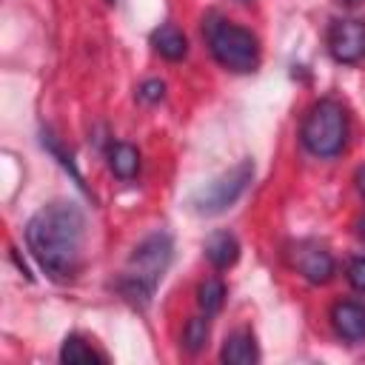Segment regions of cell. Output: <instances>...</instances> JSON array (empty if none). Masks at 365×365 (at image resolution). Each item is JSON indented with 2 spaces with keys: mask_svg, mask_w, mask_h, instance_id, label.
<instances>
[{
  "mask_svg": "<svg viewBox=\"0 0 365 365\" xmlns=\"http://www.w3.org/2000/svg\"><path fill=\"white\" fill-rule=\"evenodd\" d=\"M108 168L120 180H134L140 171V151L131 143H114L108 148Z\"/></svg>",
  "mask_w": 365,
  "mask_h": 365,
  "instance_id": "4fadbf2b",
  "label": "cell"
},
{
  "mask_svg": "<svg viewBox=\"0 0 365 365\" xmlns=\"http://www.w3.org/2000/svg\"><path fill=\"white\" fill-rule=\"evenodd\" d=\"M205 257H208V262L214 265V268H231L234 262H237V257H240V242H237V237L234 234H228V231H217V234H211L208 240H205Z\"/></svg>",
  "mask_w": 365,
  "mask_h": 365,
  "instance_id": "30bf717a",
  "label": "cell"
},
{
  "mask_svg": "<svg viewBox=\"0 0 365 365\" xmlns=\"http://www.w3.org/2000/svg\"><path fill=\"white\" fill-rule=\"evenodd\" d=\"M220 359L222 362H228V365H251V362H257L259 359V351H257V339H254V334L251 331H234L228 339H225V345H222V351H220Z\"/></svg>",
  "mask_w": 365,
  "mask_h": 365,
  "instance_id": "9c48e42d",
  "label": "cell"
},
{
  "mask_svg": "<svg viewBox=\"0 0 365 365\" xmlns=\"http://www.w3.org/2000/svg\"><path fill=\"white\" fill-rule=\"evenodd\" d=\"M205 40L208 48L214 54V60L237 74H248L259 66V40L254 31L222 20V17H211L205 23Z\"/></svg>",
  "mask_w": 365,
  "mask_h": 365,
  "instance_id": "3957f363",
  "label": "cell"
},
{
  "mask_svg": "<svg viewBox=\"0 0 365 365\" xmlns=\"http://www.w3.org/2000/svg\"><path fill=\"white\" fill-rule=\"evenodd\" d=\"M251 180H254V163L251 160H240L234 168H228L225 174H220L214 182H208L194 197V211L197 214H205V217L222 214L225 208H231L245 194V188L251 185Z\"/></svg>",
  "mask_w": 365,
  "mask_h": 365,
  "instance_id": "5b68a950",
  "label": "cell"
},
{
  "mask_svg": "<svg viewBox=\"0 0 365 365\" xmlns=\"http://www.w3.org/2000/svg\"><path fill=\"white\" fill-rule=\"evenodd\" d=\"M151 46H154L157 54L165 57V60H182V57L188 54V40H185V34H182L174 23L160 26V29L151 34Z\"/></svg>",
  "mask_w": 365,
  "mask_h": 365,
  "instance_id": "8fae6325",
  "label": "cell"
},
{
  "mask_svg": "<svg viewBox=\"0 0 365 365\" xmlns=\"http://www.w3.org/2000/svg\"><path fill=\"white\" fill-rule=\"evenodd\" d=\"M83 240L86 217L71 200H54L43 205L26 225V242L31 257L54 279L74 277L83 254Z\"/></svg>",
  "mask_w": 365,
  "mask_h": 365,
  "instance_id": "6da1fadb",
  "label": "cell"
},
{
  "mask_svg": "<svg viewBox=\"0 0 365 365\" xmlns=\"http://www.w3.org/2000/svg\"><path fill=\"white\" fill-rule=\"evenodd\" d=\"M168 262H171V237L163 231L145 237L131 251L128 268L120 279V291L125 294V299H131L134 305H145L151 299L157 282L163 279Z\"/></svg>",
  "mask_w": 365,
  "mask_h": 365,
  "instance_id": "7a4b0ae2",
  "label": "cell"
},
{
  "mask_svg": "<svg viewBox=\"0 0 365 365\" xmlns=\"http://www.w3.org/2000/svg\"><path fill=\"white\" fill-rule=\"evenodd\" d=\"M342 3H356V0H342Z\"/></svg>",
  "mask_w": 365,
  "mask_h": 365,
  "instance_id": "ffe728a7",
  "label": "cell"
},
{
  "mask_svg": "<svg viewBox=\"0 0 365 365\" xmlns=\"http://www.w3.org/2000/svg\"><path fill=\"white\" fill-rule=\"evenodd\" d=\"M208 319L205 317H191L188 322H185V331H182V345H185V351H191V354H200L202 348H205V342H208Z\"/></svg>",
  "mask_w": 365,
  "mask_h": 365,
  "instance_id": "9a60e30c",
  "label": "cell"
},
{
  "mask_svg": "<svg viewBox=\"0 0 365 365\" xmlns=\"http://www.w3.org/2000/svg\"><path fill=\"white\" fill-rule=\"evenodd\" d=\"M299 137L314 157H336L348 140V114L342 103L331 97L317 100L302 120Z\"/></svg>",
  "mask_w": 365,
  "mask_h": 365,
  "instance_id": "277c9868",
  "label": "cell"
},
{
  "mask_svg": "<svg viewBox=\"0 0 365 365\" xmlns=\"http://www.w3.org/2000/svg\"><path fill=\"white\" fill-rule=\"evenodd\" d=\"M197 302H200V308L205 311V317H211V314H217L220 308H222V302H225V285L220 282V279H205L200 288H197Z\"/></svg>",
  "mask_w": 365,
  "mask_h": 365,
  "instance_id": "5bb4252c",
  "label": "cell"
},
{
  "mask_svg": "<svg viewBox=\"0 0 365 365\" xmlns=\"http://www.w3.org/2000/svg\"><path fill=\"white\" fill-rule=\"evenodd\" d=\"M331 322L342 339H348V342L365 339V305L362 302H351V299L336 302L331 311Z\"/></svg>",
  "mask_w": 365,
  "mask_h": 365,
  "instance_id": "ba28073f",
  "label": "cell"
},
{
  "mask_svg": "<svg viewBox=\"0 0 365 365\" xmlns=\"http://www.w3.org/2000/svg\"><path fill=\"white\" fill-rule=\"evenodd\" d=\"M137 97L143 103H160L165 97V83L163 80H145L140 88H137Z\"/></svg>",
  "mask_w": 365,
  "mask_h": 365,
  "instance_id": "2e32d148",
  "label": "cell"
},
{
  "mask_svg": "<svg viewBox=\"0 0 365 365\" xmlns=\"http://www.w3.org/2000/svg\"><path fill=\"white\" fill-rule=\"evenodd\" d=\"M356 185H359V191H362V197H365V165L356 171Z\"/></svg>",
  "mask_w": 365,
  "mask_h": 365,
  "instance_id": "ac0fdd59",
  "label": "cell"
},
{
  "mask_svg": "<svg viewBox=\"0 0 365 365\" xmlns=\"http://www.w3.org/2000/svg\"><path fill=\"white\" fill-rule=\"evenodd\" d=\"M328 51L336 63L354 66L365 60V23L354 17L334 20L328 29Z\"/></svg>",
  "mask_w": 365,
  "mask_h": 365,
  "instance_id": "8992f818",
  "label": "cell"
},
{
  "mask_svg": "<svg viewBox=\"0 0 365 365\" xmlns=\"http://www.w3.org/2000/svg\"><path fill=\"white\" fill-rule=\"evenodd\" d=\"M356 234H359V240H365V217L356 222Z\"/></svg>",
  "mask_w": 365,
  "mask_h": 365,
  "instance_id": "d6986e66",
  "label": "cell"
},
{
  "mask_svg": "<svg viewBox=\"0 0 365 365\" xmlns=\"http://www.w3.org/2000/svg\"><path fill=\"white\" fill-rule=\"evenodd\" d=\"M60 362H66V365H91V362H106V354L91 348L80 334H68L60 345Z\"/></svg>",
  "mask_w": 365,
  "mask_h": 365,
  "instance_id": "7c38bea8",
  "label": "cell"
},
{
  "mask_svg": "<svg viewBox=\"0 0 365 365\" xmlns=\"http://www.w3.org/2000/svg\"><path fill=\"white\" fill-rule=\"evenodd\" d=\"M297 268L302 271V277L314 285H322L334 277V257L325 245L319 242H302L297 248Z\"/></svg>",
  "mask_w": 365,
  "mask_h": 365,
  "instance_id": "52a82bcc",
  "label": "cell"
},
{
  "mask_svg": "<svg viewBox=\"0 0 365 365\" xmlns=\"http://www.w3.org/2000/svg\"><path fill=\"white\" fill-rule=\"evenodd\" d=\"M348 282L354 291L365 294V257H354L348 262Z\"/></svg>",
  "mask_w": 365,
  "mask_h": 365,
  "instance_id": "e0dca14e",
  "label": "cell"
}]
</instances>
